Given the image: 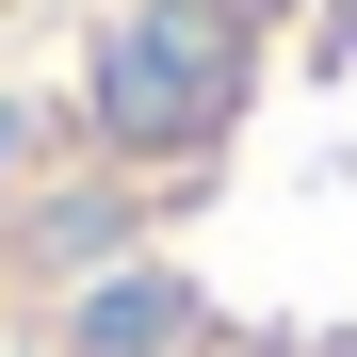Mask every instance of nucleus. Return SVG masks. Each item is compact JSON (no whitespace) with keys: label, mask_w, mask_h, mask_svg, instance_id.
Here are the masks:
<instances>
[{"label":"nucleus","mask_w":357,"mask_h":357,"mask_svg":"<svg viewBox=\"0 0 357 357\" xmlns=\"http://www.w3.org/2000/svg\"><path fill=\"white\" fill-rule=\"evenodd\" d=\"M33 17H49V0H0V82H17V49H33Z\"/></svg>","instance_id":"1"}]
</instances>
